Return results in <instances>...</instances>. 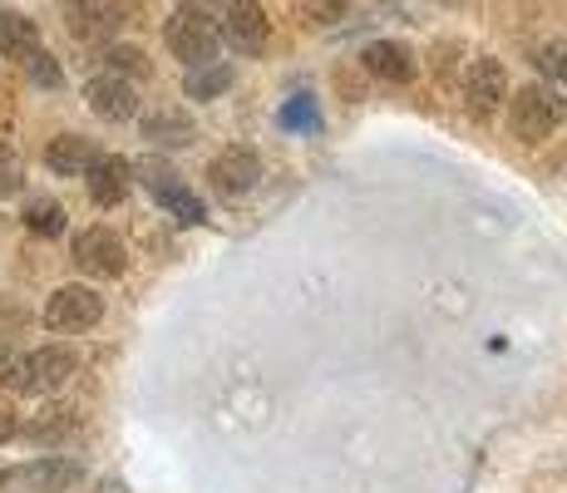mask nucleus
Wrapping results in <instances>:
<instances>
[{"instance_id": "f257e3e1", "label": "nucleus", "mask_w": 567, "mask_h": 493, "mask_svg": "<svg viewBox=\"0 0 567 493\" xmlns=\"http://www.w3.org/2000/svg\"><path fill=\"white\" fill-rule=\"evenodd\" d=\"M80 376V356L70 346H40L30 356H0V386L20 394H54Z\"/></svg>"}, {"instance_id": "f03ea898", "label": "nucleus", "mask_w": 567, "mask_h": 493, "mask_svg": "<svg viewBox=\"0 0 567 493\" xmlns=\"http://www.w3.org/2000/svg\"><path fill=\"white\" fill-rule=\"evenodd\" d=\"M563 94L553 84H523V90L508 99V129L523 144H543V138L558 134L563 124Z\"/></svg>"}, {"instance_id": "7ed1b4c3", "label": "nucleus", "mask_w": 567, "mask_h": 493, "mask_svg": "<svg viewBox=\"0 0 567 493\" xmlns=\"http://www.w3.org/2000/svg\"><path fill=\"white\" fill-rule=\"evenodd\" d=\"M163 45H168V54L183 70H198V64H207L217 54V25L198 6H183V10H173L168 25H163Z\"/></svg>"}, {"instance_id": "20e7f679", "label": "nucleus", "mask_w": 567, "mask_h": 493, "mask_svg": "<svg viewBox=\"0 0 567 493\" xmlns=\"http://www.w3.org/2000/svg\"><path fill=\"white\" fill-rule=\"evenodd\" d=\"M134 178L144 183V188H148V197H154L158 207H168V213L178 217L183 227H203V223H207V207H203V197L193 193L188 183H183L178 173L168 168V163H158V158H144V163H138V168H134Z\"/></svg>"}, {"instance_id": "39448f33", "label": "nucleus", "mask_w": 567, "mask_h": 493, "mask_svg": "<svg viewBox=\"0 0 567 493\" xmlns=\"http://www.w3.org/2000/svg\"><path fill=\"white\" fill-rule=\"evenodd\" d=\"M104 321V296L94 287H84V281H70V287L50 291L45 301V326L54 336H80L90 331V326Z\"/></svg>"}, {"instance_id": "423d86ee", "label": "nucleus", "mask_w": 567, "mask_h": 493, "mask_svg": "<svg viewBox=\"0 0 567 493\" xmlns=\"http://www.w3.org/2000/svg\"><path fill=\"white\" fill-rule=\"evenodd\" d=\"M70 261L94 281H118L128 271V247L118 243V233H109V227H84L70 247Z\"/></svg>"}, {"instance_id": "0eeeda50", "label": "nucleus", "mask_w": 567, "mask_h": 493, "mask_svg": "<svg viewBox=\"0 0 567 493\" xmlns=\"http://www.w3.org/2000/svg\"><path fill=\"white\" fill-rule=\"evenodd\" d=\"M257 183H261V158H257V148H247V144L223 148L207 163V188L217 197H247Z\"/></svg>"}, {"instance_id": "6e6552de", "label": "nucleus", "mask_w": 567, "mask_h": 493, "mask_svg": "<svg viewBox=\"0 0 567 493\" xmlns=\"http://www.w3.org/2000/svg\"><path fill=\"white\" fill-rule=\"evenodd\" d=\"M460 94H464V109H468L474 119H494L498 104L508 99V70H504L498 60H474V64L464 70Z\"/></svg>"}, {"instance_id": "1a4fd4ad", "label": "nucleus", "mask_w": 567, "mask_h": 493, "mask_svg": "<svg viewBox=\"0 0 567 493\" xmlns=\"http://www.w3.org/2000/svg\"><path fill=\"white\" fill-rule=\"evenodd\" d=\"M84 104H90V114H100L104 124H128V119H138V94L124 74H100V80H90L84 84Z\"/></svg>"}, {"instance_id": "9d476101", "label": "nucleus", "mask_w": 567, "mask_h": 493, "mask_svg": "<svg viewBox=\"0 0 567 493\" xmlns=\"http://www.w3.org/2000/svg\"><path fill=\"white\" fill-rule=\"evenodd\" d=\"M223 35L237 54H261V45L271 40V20L261 10V0H233L223 16Z\"/></svg>"}, {"instance_id": "9b49d317", "label": "nucleus", "mask_w": 567, "mask_h": 493, "mask_svg": "<svg viewBox=\"0 0 567 493\" xmlns=\"http://www.w3.org/2000/svg\"><path fill=\"white\" fill-rule=\"evenodd\" d=\"M84 479V469L74 459H35L25 469H10V489H30V493H64Z\"/></svg>"}, {"instance_id": "f8f14e48", "label": "nucleus", "mask_w": 567, "mask_h": 493, "mask_svg": "<svg viewBox=\"0 0 567 493\" xmlns=\"http://www.w3.org/2000/svg\"><path fill=\"white\" fill-rule=\"evenodd\" d=\"M365 74L380 84H410L414 70H420V60H414L410 45H400V40H370L365 45Z\"/></svg>"}, {"instance_id": "ddd939ff", "label": "nucleus", "mask_w": 567, "mask_h": 493, "mask_svg": "<svg viewBox=\"0 0 567 493\" xmlns=\"http://www.w3.org/2000/svg\"><path fill=\"white\" fill-rule=\"evenodd\" d=\"M84 173H90L94 207H118L128 197V183H134V163L118 158V153H100V158H94Z\"/></svg>"}, {"instance_id": "4468645a", "label": "nucleus", "mask_w": 567, "mask_h": 493, "mask_svg": "<svg viewBox=\"0 0 567 493\" xmlns=\"http://www.w3.org/2000/svg\"><path fill=\"white\" fill-rule=\"evenodd\" d=\"M144 138L148 144H158V148H193L198 144V124H193L183 109H154V114H144Z\"/></svg>"}, {"instance_id": "2eb2a0df", "label": "nucleus", "mask_w": 567, "mask_h": 493, "mask_svg": "<svg viewBox=\"0 0 567 493\" xmlns=\"http://www.w3.org/2000/svg\"><path fill=\"white\" fill-rule=\"evenodd\" d=\"M94 158H100V148L84 134H60V138H50V148H45V168L54 178H80Z\"/></svg>"}, {"instance_id": "dca6fc26", "label": "nucleus", "mask_w": 567, "mask_h": 493, "mask_svg": "<svg viewBox=\"0 0 567 493\" xmlns=\"http://www.w3.org/2000/svg\"><path fill=\"white\" fill-rule=\"evenodd\" d=\"M30 50H40V25L20 10H0V60H25Z\"/></svg>"}, {"instance_id": "f3484780", "label": "nucleus", "mask_w": 567, "mask_h": 493, "mask_svg": "<svg viewBox=\"0 0 567 493\" xmlns=\"http://www.w3.org/2000/svg\"><path fill=\"white\" fill-rule=\"evenodd\" d=\"M233 64H223V60H207L198 64V70H188V80H183V90H188V99H217L223 90H233Z\"/></svg>"}, {"instance_id": "a211bd4d", "label": "nucleus", "mask_w": 567, "mask_h": 493, "mask_svg": "<svg viewBox=\"0 0 567 493\" xmlns=\"http://www.w3.org/2000/svg\"><path fill=\"white\" fill-rule=\"evenodd\" d=\"M25 227L35 237H60L64 233V207L54 203V197H35V203H25Z\"/></svg>"}, {"instance_id": "6ab92c4d", "label": "nucleus", "mask_w": 567, "mask_h": 493, "mask_svg": "<svg viewBox=\"0 0 567 493\" xmlns=\"http://www.w3.org/2000/svg\"><path fill=\"white\" fill-rule=\"evenodd\" d=\"M20 70H25V80L35 84V90H60V84H64L60 60H54V54H45V45H40V50H30L25 60H20Z\"/></svg>"}, {"instance_id": "aec40b11", "label": "nucleus", "mask_w": 567, "mask_h": 493, "mask_svg": "<svg viewBox=\"0 0 567 493\" xmlns=\"http://www.w3.org/2000/svg\"><path fill=\"white\" fill-rule=\"evenodd\" d=\"M74 430H80V420H74V410H45L35 424H30L25 434H30V440H35V444H60L64 434H74Z\"/></svg>"}, {"instance_id": "412c9836", "label": "nucleus", "mask_w": 567, "mask_h": 493, "mask_svg": "<svg viewBox=\"0 0 567 493\" xmlns=\"http://www.w3.org/2000/svg\"><path fill=\"white\" fill-rule=\"evenodd\" d=\"M104 64H109V74H134V80H148V74H154V64H148V54L138 45H109Z\"/></svg>"}, {"instance_id": "4be33fe9", "label": "nucleus", "mask_w": 567, "mask_h": 493, "mask_svg": "<svg viewBox=\"0 0 567 493\" xmlns=\"http://www.w3.org/2000/svg\"><path fill=\"white\" fill-rule=\"evenodd\" d=\"M533 64H538L548 80H563L567 84V40H563V45H543L538 54H533Z\"/></svg>"}, {"instance_id": "5701e85b", "label": "nucleus", "mask_w": 567, "mask_h": 493, "mask_svg": "<svg viewBox=\"0 0 567 493\" xmlns=\"http://www.w3.org/2000/svg\"><path fill=\"white\" fill-rule=\"evenodd\" d=\"M281 124H287V129H321V119H316L311 99L301 94V99H291V104L281 109Z\"/></svg>"}, {"instance_id": "b1692460", "label": "nucleus", "mask_w": 567, "mask_h": 493, "mask_svg": "<svg viewBox=\"0 0 567 493\" xmlns=\"http://www.w3.org/2000/svg\"><path fill=\"white\" fill-rule=\"evenodd\" d=\"M301 16H307L311 25H336V20L346 16V0H307V6H301Z\"/></svg>"}, {"instance_id": "393cba45", "label": "nucleus", "mask_w": 567, "mask_h": 493, "mask_svg": "<svg viewBox=\"0 0 567 493\" xmlns=\"http://www.w3.org/2000/svg\"><path fill=\"white\" fill-rule=\"evenodd\" d=\"M16 430H20L16 410H10V404H0V444H10V440H16Z\"/></svg>"}, {"instance_id": "a878e982", "label": "nucleus", "mask_w": 567, "mask_h": 493, "mask_svg": "<svg viewBox=\"0 0 567 493\" xmlns=\"http://www.w3.org/2000/svg\"><path fill=\"white\" fill-rule=\"evenodd\" d=\"M183 6H198V10H207V6H223V0H183Z\"/></svg>"}, {"instance_id": "bb28decb", "label": "nucleus", "mask_w": 567, "mask_h": 493, "mask_svg": "<svg viewBox=\"0 0 567 493\" xmlns=\"http://www.w3.org/2000/svg\"><path fill=\"white\" fill-rule=\"evenodd\" d=\"M0 158H6V138H0Z\"/></svg>"}, {"instance_id": "cd10ccee", "label": "nucleus", "mask_w": 567, "mask_h": 493, "mask_svg": "<svg viewBox=\"0 0 567 493\" xmlns=\"http://www.w3.org/2000/svg\"><path fill=\"white\" fill-rule=\"evenodd\" d=\"M74 6H94V0H74Z\"/></svg>"}, {"instance_id": "c85d7f7f", "label": "nucleus", "mask_w": 567, "mask_h": 493, "mask_svg": "<svg viewBox=\"0 0 567 493\" xmlns=\"http://www.w3.org/2000/svg\"><path fill=\"white\" fill-rule=\"evenodd\" d=\"M444 6H454V0H444Z\"/></svg>"}]
</instances>
